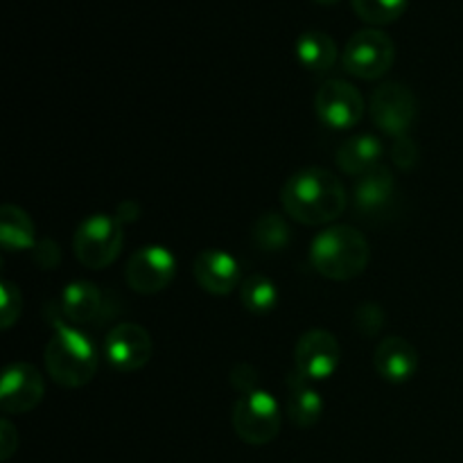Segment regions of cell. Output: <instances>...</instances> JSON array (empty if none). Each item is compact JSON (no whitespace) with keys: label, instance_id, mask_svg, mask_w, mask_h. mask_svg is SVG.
I'll return each mask as SVG.
<instances>
[{"label":"cell","instance_id":"83f0119b","mask_svg":"<svg viewBox=\"0 0 463 463\" xmlns=\"http://www.w3.org/2000/svg\"><path fill=\"white\" fill-rule=\"evenodd\" d=\"M34 260L39 262L43 269H52V267H57L59 260H61V253H59V247L52 240H41L34 247Z\"/></svg>","mask_w":463,"mask_h":463},{"label":"cell","instance_id":"9a60e30c","mask_svg":"<svg viewBox=\"0 0 463 463\" xmlns=\"http://www.w3.org/2000/svg\"><path fill=\"white\" fill-rule=\"evenodd\" d=\"M396 193V181L387 165H378L375 170L360 176L353 193L355 213L360 217H373L389 206Z\"/></svg>","mask_w":463,"mask_h":463},{"label":"cell","instance_id":"8992f818","mask_svg":"<svg viewBox=\"0 0 463 463\" xmlns=\"http://www.w3.org/2000/svg\"><path fill=\"white\" fill-rule=\"evenodd\" d=\"M396 61V45L387 32L378 27L360 30L348 39L342 54V66L357 80L373 81L387 75Z\"/></svg>","mask_w":463,"mask_h":463},{"label":"cell","instance_id":"484cf974","mask_svg":"<svg viewBox=\"0 0 463 463\" xmlns=\"http://www.w3.org/2000/svg\"><path fill=\"white\" fill-rule=\"evenodd\" d=\"M420 152H419V145L410 138V136H402V138H396L392 147V161L398 170H411L416 167L419 163Z\"/></svg>","mask_w":463,"mask_h":463},{"label":"cell","instance_id":"5b68a950","mask_svg":"<svg viewBox=\"0 0 463 463\" xmlns=\"http://www.w3.org/2000/svg\"><path fill=\"white\" fill-rule=\"evenodd\" d=\"M235 434L249 446H267L274 441L283 425V411L279 401L265 389L242 393L233 405L231 416Z\"/></svg>","mask_w":463,"mask_h":463},{"label":"cell","instance_id":"9c48e42d","mask_svg":"<svg viewBox=\"0 0 463 463\" xmlns=\"http://www.w3.org/2000/svg\"><path fill=\"white\" fill-rule=\"evenodd\" d=\"M342 362V346L328 330H307L294 348L297 371L310 383L333 378Z\"/></svg>","mask_w":463,"mask_h":463},{"label":"cell","instance_id":"7a4b0ae2","mask_svg":"<svg viewBox=\"0 0 463 463\" xmlns=\"http://www.w3.org/2000/svg\"><path fill=\"white\" fill-rule=\"evenodd\" d=\"M98 348L89 335L54 321V333L45 346V369L59 387H86L98 373Z\"/></svg>","mask_w":463,"mask_h":463},{"label":"cell","instance_id":"6da1fadb","mask_svg":"<svg viewBox=\"0 0 463 463\" xmlns=\"http://www.w3.org/2000/svg\"><path fill=\"white\" fill-rule=\"evenodd\" d=\"M280 203L289 220L306 226H324L346 211V188L342 179L324 167H306L285 181Z\"/></svg>","mask_w":463,"mask_h":463},{"label":"cell","instance_id":"4fadbf2b","mask_svg":"<svg viewBox=\"0 0 463 463\" xmlns=\"http://www.w3.org/2000/svg\"><path fill=\"white\" fill-rule=\"evenodd\" d=\"M193 274L203 292L226 297L240 285V262L224 249H203L194 258Z\"/></svg>","mask_w":463,"mask_h":463},{"label":"cell","instance_id":"d6986e66","mask_svg":"<svg viewBox=\"0 0 463 463\" xmlns=\"http://www.w3.org/2000/svg\"><path fill=\"white\" fill-rule=\"evenodd\" d=\"M0 242L5 251H27L39 244L32 217L14 203H5L0 211Z\"/></svg>","mask_w":463,"mask_h":463},{"label":"cell","instance_id":"7c38bea8","mask_svg":"<svg viewBox=\"0 0 463 463\" xmlns=\"http://www.w3.org/2000/svg\"><path fill=\"white\" fill-rule=\"evenodd\" d=\"M45 396V384L39 369L30 362H16L7 366L0 383V407L5 414H27Z\"/></svg>","mask_w":463,"mask_h":463},{"label":"cell","instance_id":"d4e9b609","mask_svg":"<svg viewBox=\"0 0 463 463\" xmlns=\"http://www.w3.org/2000/svg\"><path fill=\"white\" fill-rule=\"evenodd\" d=\"M3 328H12L16 324V319L21 317V307H23V297H21V289L16 288L14 283L9 280H3Z\"/></svg>","mask_w":463,"mask_h":463},{"label":"cell","instance_id":"7402d4cb","mask_svg":"<svg viewBox=\"0 0 463 463\" xmlns=\"http://www.w3.org/2000/svg\"><path fill=\"white\" fill-rule=\"evenodd\" d=\"M240 301L244 310L253 315H267L279 306V288L271 279L262 274H253L240 285Z\"/></svg>","mask_w":463,"mask_h":463},{"label":"cell","instance_id":"603a6c76","mask_svg":"<svg viewBox=\"0 0 463 463\" xmlns=\"http://www.w3.org/2000/svg\"><path fill=\"white\" fill-rule=\"evenodd\" d=\"M357 16L369 25H389L405 14L407 0H351Z\"/></svg>","mask_w":463,"mask_h":463},{"label":"cell","instance_id":"ba28073f","mask_svg":"<svg viewBox=\"0 0 463 463\" xmlns=\"http://www.w3.org/2000/svg\"><path fill=\"white\" fill-rule=\"evenodd\" d=\"M176 276V258L175 253L161 244H147V247L136 249L127 260L125 280L129 289L136 294H158Z\"/></svg>","mask_w":463,"mask_h":463},{"label":"cell","instance_id":"cb8c5ba5","mask_svg":"<svg viewBox=\"0 0 463 463\" xmlns=\"http://www.w3.org/2000/svg\"><path fill=\"white\" fill-rule=\"evenodd\" d=\"M355 328L360 330L366 337H378L380 330L384 328V321H387V315H384L383 306L373 301L360 303V307L355 310Z\"/></svg>","mask_w":463,"mask_h":463},{"label":"cell","instance_id":"f546056e","mask_svg":"<svg viewBox=\"0 0 463 463\" xmlns=\"http://www.w3.org/2000/svg\"><path fill=\"white\" fill-rule=\"evenodd\" d=\"M312 3H317V5H324V7H330V5H337L339 0H312Z\"/></svg>","mask_w":463,"mask_h":463},{"label":"cell","instance_id":"ac0fdd59","mask_svg":"<svg viewBox=\"0 0 463 463\" xmlns=\"http://www.w3.org/2000/svg\"><path fill=\"white\" fill-rule=\"evenodd\" d=\"M104 310L102 292L98 285L89 283V280H75V283L66 285L61 294V312L66 321L71 324H90L99 317Z\"/></svg>","mask_w":463,"mask_h":463},{"label":"cell","instance_id":"30bf717a","mask_svg":"<svg viewBox=\"0 0 463 463\" xmlns=\"http://www.w3.org/2000/svg\"><path fill=\"white\" fill-rule=\"evenodd\" d=\"M317 116L330 129H351L364 116V98L344 80H328L319 86L315 98Z\"/></svg>","mask_w":463,"mask_h":463},{"label":"cell","instance_id":"e0dca14e","mask_svg":"<svg viewBox=\"0 0 463 463\" xmlns=\"http://www.w3.org/2000/svg\"><path fill=\"white\" fill-rule=\"evenodd\" d=\"M383 143H380V138H375L373 134L353 136V138H348L346 143L337 149V165L342 172L360 179L366 172L383 165V163H380L383 161Z\"/></svg>","mask_w":463,"mask_h":463},{"label":"cell","instance_id":"ffe728a7","mask_svg":"<svg viewBox=\"0 0 463 463\" xmlns=\"http://www.w3.org/2000/svg\"><path fill=\"white\" fill-rule=\"evenodd\" d=\"M297 57L303 68L310 72H328L339 57L337 43L326 32L310 30L298 36Z\"/></svg>","mask_w":463,"mask_h":463},{"label":"cell","instance_id":"f1b7e54d","mask_svg":"<svg viewBox=\"0 0 463 463\" xmlns=\"http://www.w3.org/2000/svg\"><path fill=\"white\" fill-rule=\"evenodd\" d=\"M16 448H18L16 430L12 428L9 420H3V423H0V459L7 461L9 457L16 452Z\"/></svg>","mask_w":463,"mask_h":463},{"label":"cell","instance_id":"52a82bcc","mask_svg":"<svg viewBox=\"0 0 463 463\" xmlns=\"http://www.w3.org/2000/svg\"><path fill=\"white\" fill-rule=\"evenodd\" d=\"M419 116V102L410 86L401 81H387L371 95V118L384 134L402 138L410 134Z\"/></svg>","mask_w":463,"mask_h":463},{"label":"cell","instance_id":"8fae6325","mask_svg":"<svg viewBox=\"0 0 463 463\" xmlns=\"http://www.w3.org/2000/svg\"><path fill=\"white\" fill-rule=\"evenodd\" d=\"M152 353V335L138 324L113 326L104 339V355H107L109 364L122 373H134V371L147 366Z\"/></svg>","mask_w":463,"mask_h":463},{"label":"cell","instance_id":"44dd1931","mask_svg":"<svg viewBox=\"0 0 463 463\" xmlns=\"http://www.w3.org/2000/svg\"><path fill=\"white\" fill-rule=\"evenodd\" d=\"M253 244L265 253L283 251L289 242H292V231H289L288 220L280 213L267 211L253 222L251 229Z\"/></svg>","mask_w":463,"mask_h":463},{"label":"cell","instance_id":"4316f807","mask_svg":"<svg viewBox=\"0 0 463 463\" xmlns=\"http://www.w3.org/2000/svg\"><path fill=\"white\" fill-rule=\"evenodd\" d=\"M231 384H233L240 393L256 392V389H260L258 387V371L249 364H238L231 371Z\"/></svg>","mask_w":463,"mask_h":463},{"label":"cell","instance_id":"2e32d148","mask_svg":"<svg viewBox=\"0 0 463 463\" xmlns=\"http://www.w3.org/2000/svg\"><path fill=\"white\" fill-rule=\"evenodd\" d=\"M285 414L289 416L297 428H312L319 423L324 414V401L319 392L307 378H303L298 371L288 375V401H285Z\"/></svg>","mask_w":463,"mask_h":463},{"label":"cell","instance_id":"3957f363","mask_svg":"<svg viewBox=\"0 0 463 463\" xmlns=\"http://www.w3.org/2000/svg\"><path fill=\"white\" fill-rule=\"evenodd\" d=\"M369 240L355 226H328L310 247V262L328 280H353L369 265Z\"/></svg>","mask_w":463,"mask_h":463},{"label":"cell","instance_id":"277c9868","mask_svg":"<svg viewBox=\"0 0 463 463\" xmlns=\"http://www.w3.org/2000/svg\"><path fill=\"white\" fill-rule=\"evenodd\" d=\"M122 247H125L122 222L107 213H95V215L86 217L72 238V251H75L77 260L86 269L95 271L113 265L122 253Z\"/></svg>","mask_w":463,"mask_h":463},{"label":"cell","instance_id":"5bb4252c","mask_svg":"<svg viewBox=\"0 0 463 463\" xmlns=\"http://www.w3.org/2000/svg\"><path fill=\"white\" fill-rule=\"evenodd\" d=\"M373 364L380 378L392 384H402L419 371V351L405 337H387L375 348Z\"/></svg>","mask_w":463,"mask_h":463}]
</instances>
